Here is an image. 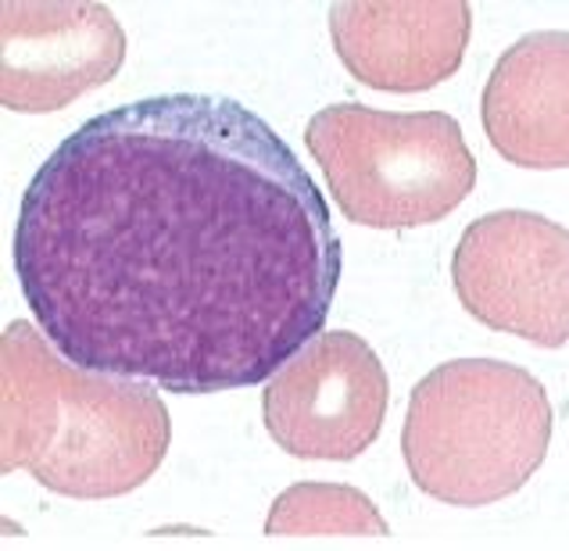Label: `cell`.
I'll use <instances>...</instances> for the list:
<instances>
[{
	"label": "cell",
	"instance_id": "9c48e42d",
	"mask_svg": "<svg viewBox=\"0 0 569 551\" xmlns=\"http://www.w3.org/2000/svg\"><path fill=\"white\" fill-rule=\"evenodd\" d=\"M495 151L519 169L569 166V37L530 32L498 58L480 97Z\"/></svg>",
	"mask_w": 569,
	"mask_h": 551
},
{
	"label": "cell",
	"instance_id": "30bf717a",
	"mask_svg": "<svg viewBox=\"0 0 569 551\" xmlns=\"http://www.w3.org/2000/svg\"><path fill=\"white\" fill-rule=\"evenodd\" d=\"M269 538H333V533H351V538H387L390 527L372 505V498L345 488V483H295L272 501Z\"/></svg>",
	"mask_w": 569,
	"mask_h": 551
},
{
	"label": "cell",
	"instance_id": "52a82bcc",
	"mask_svg": "<svg viewBox=\"0 0 569 551\" xmlns=\"http://www.w3.org/2000/svg\"><path fill=\"white\" fill-rule=\"evenodd\" d=\"M126 32L93 0H8L0 8V104L22 116L69 108L119 76Z\"/></svg>",
	"mask_w": 569,
	"mask_h": 551
},
{
	"label": "cell",
	"instance_id": "8992f818",
	"mask_svg": "<svg viewBox=\"0 0 569 551\" xmlns=\"http://www.w3.org/2000/svg\"><path fill=\"white\" fill-rule=\"evenodd\" d=\"M387 369L359 333L322 330L269 377L266 430L287 455L351 462L383 430Z\"/></svg>",
	"mask_w": 569,
	"mask_h": 551
},
{
	"label": "cell",
	"instance_id": "7a4b0ae2",
	"mask_svg": "<svg viewBox=\"0 0 569 551\" xmlns=\"http://www.w3.org/2000/svg\"><path fill=\"white\" fill-rule=\"evenodd\" d=\"M172 444V419L148 380L90 372L14 319L0 340V469L97 501L143 488Z\"/></svg>",
	"mask_w": 569,
	"mask_h": 551
},
{
	"label": "cell",
	"instance_id": "ba28073f",
	"mask_svg": "<svg viewBox=\"0 0 569 551\" xmlns=\"http://www.w3.org/2000/svg\"><path fill=\"white\" fill-rule=\"evenodd\" d=\"M473 8L466 0H340L330 40L362 87L419 93L441 87L466 58Z\"/></svg>",
	"mask_w": 569,
	"mask_h": 551
},
{
	"label": "cell",
	"instance_id": "3957f363",
	"mask_svg": "<svg viewBox=\"0 0 569 551\" xmlns=\"http://www.w3.org/2000/svg\"><path fill=\"white\" fill-rule=\"evenodd\" d=\"M551 430L556 412L533 372L495 359H459L412 387L401 455L422 494L483 509L538 473Z\"/></svg>",
	"mask_w": 569,
	"mask_h": 551
},
{
	"label": "cell",
	"instance_id": "5b68a950",
	"mask_svg": "<svg viewBox=\"0 0 569 551\" xmlns=\"http://www.w3.org/2000/svg\"><path fill=\"white\" fill-rule=\"evenodd\" d=\"M459 304L483 327L562 348L569 337V233L533 212H495L466 226L451 254Z\"/></svg>",
	"mask_w": 569,
	"mask_h": 551
},
{
	"label": "cell",
	"instance_id": "6da1fadb",
	"mask_svg": "<svg viewBox=\"0 0 569 551\" xmlns=\"http://www.w3.org/2000/svg\"><path fill=\"white\" fill-rule=\"evenodd\" d=\"M14 272L69 362L219 394L266 383L322 333L345 251L312 172L266 119L169 93L58 143L22 198Z\"/></svg>",
	"mask_w": 569,
	"mask_h": 551
},
{
	"label": "cell",
	"instance_id": "277c9868",
	"mask_svg": "<svg viewBox=\"0 0 569 551\" xmlns=\"http://www.w3.org/2000/svg\"><path fill=\"white\" fill-rule=\"evenodd\" d=\"M305 143L348 222L416 230L448 219L477 187V161L459 119L445 111L330 104L305 126Z\"/></svg>",
	"mask_w": 569,
	"mask_h": 551
}]
</instances>
